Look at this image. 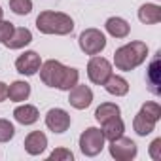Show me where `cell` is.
I'll return each instance as SVG.
<instances>
[{"label":"cell","instance_id":"cell-1","mask_svg":"<svg viewBox=\"0 0 161 161\" xmlns=\"http://www.w3.org/2000/svg\"><path fill=\"white\" fill-rule=\"evenodd\" d=\"M40 80L47 87H57L61 91H68L78 84L80 72L72 66H64L63 63H59L55 59H49V61L42 63V66H40Z\"/></svg>","mask_w":161,"mask_h":161},{"label":"cell","instance_id":"cell-2","mask_svg":"<svg viewBox=\"0 0 161 161\" xmlns=\"http://www.w3.org/2000/svg\"><path fill=\"white\" fill-rule=\"evenodd\" d=\"M148 57V46L140 40H135V42H129L121 47L116 49L114 53V64L118 70H123V72H131L133 68L140 66Z\"/></svg>","mask_w":161,"mask_h":161},{"label":"cell","instance_id":"cell-3","mask_svg":"<svg viewBox=\"0 0 161 161\" xmlns=\"http://www.w3.org/2000/svg\"><path fill=\"white\" fill-rule=\"evenodd\" d=\"M36 29L42 34H57V36H66L74 31V21L70 15L63 12H51L46 10L36 17Z\"/></svg>","mask_w":161,"mask_h":161},{"label":"cell","instance_id":"cell-4","mask_svg":"<svg viewBox=\"0 0 161 161\" xmlns=\"http://www.w3.org/2000/svg\"><path fill=\"white\" fill-rule=\"evenodd\" d=\"M104 135L99 127H87L82 135H80V150L87 157H95L104 150Z\"/></svg>","mask_w":161,"mask_h":161},{"label":"cell","instance_id":"cell-5","mask_svg":"<svg viewBox=\"0 0 161 161\" xmlns=\"http://www.w3.org/2000/svg\"><path fill=\"white\" fill-rule=\"evenodd\" d=\"M78 44L86 55H99L106 47V36L99 29H86L80 34Z\"/></svg>","mask_w":161,"mask_h":161},{"label":"cell","instance_id":"cell-6","mask_svg":"<svg viewBox=\"0 0 161 161\" xmlns=\"http://www.w3.org/2000/svg\"><path fill=\"white\" fill-rule=\"evenodd\" d=\"M112 74V63L104 57H99V55H91L89 63H87V78L89 82L95 84V86H103L108 76Z\"/></svg>","mask_w":161,"mask_h":161},{"label":"cell","instance_id":"cell-7","mask_svg":"<svg viewBox=\"0 0 161 161\" xmlns=\"http://www.w3.org/2000/svg\"><path fill=\"white\" fill-rule=\"evenodd\" d=\"M108 152H110V155H112L116 161H131V159L136 157L138 148H136L135 140H131V138H127V136L121 135V136L110 140Z\"/></svg>","mask_w":161,"mask_h":161},{"label":"cell","instance_id":"cell-8","mask_svg":"<svg viewBox=\"0 0 161 161\" xmlns=\"http://www.w3.org/2000/svg\"><path fill=\"white\" fill-rule=\"evenodd\" d=\"M70 121H72L70 114L66 110H63V108H51L46 114V125H47V129L53 131V133H57V135L68 131Z\"/></svg>","mask_w":161,"mask_h":161},{"label":"cell","instance_id":"cell-9","mask_svg":"<svg viewBox=\"0 0 161 161\" xmlns=\"http://www.w3.org/2000/svg\"><path fill=\"white\" fill-rule=\"evenodd\" d=\"M68 103L76 110H86L93 103V91L87 86H80L76 84L72 89H68Z\"/></svg>","mask_w":161,"mask_h":161},{"label":"cell","instance_id":"cell-10","mask_svg":"<svg viewBox=\"0 0 161 161\" xmlns=\"http://www.w3.org/2000/svg\"><path fill=\"white\" fill-rule=\"evenodd\" d=\"M42 66V59L36 51H25L15 59V68L23 76H34Z\"/></svg>","mask_w":161,"mask_h":161},{"label":"cell","instance_id":"cell-11","mask_svg":"<svg viewBox=\"0 0 161 161\" xmlns=\"http://www.w3.org/2000/svg\"><path fill=\"white\" fill-rule=\"evenodd\" d=\"M25 152L29 155H40L47 148V136L42 131H32L25 136Z\"/></svg>","mask_w":161,"mask_h":161},{"label":"cell","instance_id":"cell-12","mask_svg":"<svg viewBox=\"0 0 161 161\" xmlns=\"http://www.w3.org/2000/svg\"><path fill=\"white\" fill-rule=\"evenodd\" d=\"M31 42H32V32L25 27H17V29H14L12 36L4 42V46L8 49H21V47L29 46Z\"/></svg>","mask_w":161,"mask_h":161},{"label":"cell","instance_id":"cell-13","mask_svg":"<svg viewBox=\"0 0 161 161\" xmlns=\"http://www.w3.org/2000/svg\"><path fill=\"white\" fill-rule=\"evenodd\" d=\"M103 86H104V89H106L110 95H114V97H123V95L129 93V82H127L123 76H118V74H114V72L108 76V80H106Z\"/></svg>","mask_w":161,"mask_h":161},{"label":"cell","instance_id":"cell-14","mask_svg":"<svg viewBox=\"0 0 161 161\" xmlns=\"http://www.w3.org/2000/svg\"><path fill=\"white\" fill-rule=\"evenodd\" d=\"M14 118H15V121L21 123V125H32V123L38 121L40 112H38V108L32 106V104H21V106H17V108L14 110Z\"/></svg>","mask_w":161,"mask_h":161},{"label":"cell","instance_id":"cell-15","mask_svg":"<svg viewBox=\"0 0 161 161\" xmlns=\"http://www.w3.org/2000/svg\"><path fill=\"white\" fill-rule=\"evenodd\" d=\"M104 27H106V32L110 36H114V38H127L129 31H131L129 23L123 17H108Z\"/></svg>","mask_w":161,"mask_h":161},{"label":"cell","instance_id":"cell-16","mask_svg":"<svg viewBox=\"0 0 161 161\" xmlns=\"http://www.w3.org/2000/svg\"><path fill=\"white\" fill-rule=\"evenodd\" d=\"M101 125H103V129H101V131H103V135H104V138H106V140H114V138L121 136V135H123V131H125V123H123V119H121L119 116L110 118V119L103 121Z\"/></svg>","mask_w":161,"mask_h":161},{"label":"cell","instance_id":"cell-17","mask_svg":"<svg viewBox=\"0 0 161 161\" xmlns=\"http://www.w3.org/2000/svg\"><path fill=\"white\" fill-rule=\"evenodd\" d=\"M31 97V84L23 82V80H17L8 87V99L12 103H23Z\"/></svg>","mask_w":161,"mask_h":161},{"label":"cell","instance_id":"cell-18","mask_svg":"<svg viewBox=\"0 0 161 161\" xmlns=\"http://www.w3.org/2000/svg\"><path fill=\"white\" fill-rule=\"evenodd\" d=\"M138 19L144 25H155L161 21V6L157 4H142L138 10Z\"/></svg>","mask_w":161,"mask_h":161},{"label":"cell","instance_id":"cell-19","mask_svg":"<svg viewBox=\"0 0 161 161\" xmlns=\"http://www.w3.org/2000/svg\"><path fill=\"white\" fill-rule=\"evenodd\" d=\"M155 119H152L150 116H146L142 110L135 116V119H133V129H135V133L136 135H140V136H146V135H150L153 129H155Z\"/></svg>","mask_w":161,"mask_h":161},{"label":"cell","instance_id":"cell-20","mask_svg":"<svg viewBox=\"0 0 161 161\" xmlns=\"http://www.w3.org/2000/svg\"><path fill=\"white\" fill-rule=\"evenodd\" d=\"M159 55L161 53H157L155 57H153V61L150 63V68H148V86H150V91L153 93V95H159L161 93V89H159Z\"/></svg>","mask_w":161,"mask_h":161},{"label":"cell","instance_id":"cell-21","mask_svg":"<svg viewBox=\"0 0 161 161\" xmlns=\"http://www.w3.org/2000/svg\"><path fill=\"white\" fill-rule=\"evenodd\" d=\"M121 114V110H119V106L116 104V103H103L97 110H95V119L99 121V123H103V121H106V119H110V118H116V116H119Z\"/></svg>","mask_w":161,"mask_h":161},{"label":"cell","instance_id":"cell-22","mask_svg":"<svg viewBox=\"0 0 161 161\" xmlns=\"http://www.w3.org/2000/svg\"><path fill=\"white\" fill-rule=\"evenodd\" d=\"M10 10L15 15H29L32 12V0H10Z\"/></svg>","mask_w":161,"mask_h":161},{"label":"cell","instance_id":"cell-23","mask_svg":"<svg viewBox=\"0 0 161 161\" xmlns=\"http://www.w3.org/2000/svg\"><path fill=\"white\" fill-rule=\"evenodd\" d=\"M15 135V127L10 119L0 118V142H10Z\"/></svg>","mask_w":161,"mask_h":161},{"label":"cell","instance_id":"cell-24","mask_svg":"<svg viewBox=\"0 0 161 161\" xmlns=\"http://www.w3.org/2000/svg\"><path fill=\"white\" fill-rule=\"evenodd\" d=\"M146 116H150L152 119H155V121H159V118H161V106L155 103V101H150V103H144L142 104V108H140Z\"/></svg>","mask_w":161,"mask_h":161},{"label":"cell","instance_id":"cell-25","mask_svg":"<svg viewBox=\"0 0 161 161\" xmlns=\"http://www.w3.org/2000/svg\"><path fill=\"white\" fill-rule=\"evenodd\" d=\"M72 159H74V153L68 148H55L49 153V161H72Z\"/></svg>","mask_w":161,"mask_h":161},{"label":"cell","instance_id":"cell-26","mask_svg":"<svg viewBox=\"0 0 161 161\" xmlns=\"http://www.w3.org/2000/svg\"><path fill=\"white\" fill-rule=\"evenodd\" d=\"M14 23H10V21H4V19H0V42H6L10 36H12V32H14Z\"/></svg>","mask_w":161,"mask_h":161},{"label":"cell","instance_id":"cell-27","mask_svg":"<svg viewBox=\"0 0 161 161\" xmlns=\"http://www.w3.org/2000/svg\"><path fill=\"white\" fill-rule=\"evenodd\" d=\"M150 157L152 159H155V161H159L161 159V138H155L152 144H150Z\"/></svg>","mask_w":161,"mask_h":161},{"label":"cell","instance_id":"cell-28","mask_svg":"<svg viewBox=\"0 0 161 161\" xmlns=\"http://www.w3.org/2000/svg\"><path fill=\"white\" fill-rule=\"evenodd\" d=\"M8 99V86L4 82H0V103Z\"/></svg>","mask_w":161,"mask_h":161},{"label":"cell","instance_id":"cell-29","mask_svg":"<svg viewBox=\"0 0 161 161\" xmlns=\"http://www.w3.org/2000/svg\"><path fill=\"white\" fill-rule=\"evenodd\" d=\"M4 17V10H2V6H0V19Z\"/></svg>","mask_w":161,"mask_h":161}]
</instances>
